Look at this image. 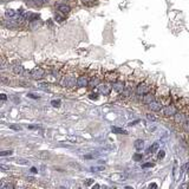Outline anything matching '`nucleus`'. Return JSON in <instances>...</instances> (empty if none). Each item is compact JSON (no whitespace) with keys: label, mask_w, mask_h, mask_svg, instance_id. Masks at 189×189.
Wrapping results in <instances>:
<instances>
[{"label":"nucleus","mask_w":189,"mask_h":189,"mask_svg":"<svg viewBox=\"0 0 189 189\" xmlns=\"http://www.w3.org/2000/svg\"><path fill=\"white\" fill-rule=\"evenodd\" d=\"M79 71H81V67L66 66L64 75H63V77L60 78V81H59L58 83L60 84V86H63L64 89L69 90V91H75L76 86H77Z\"/></svg>","instance_id":"f257e3e1"},{"label":"nucleus","mask_w":189,"mask_h":189,"mask_svg":"<svg viewBox=\"0 0 189 189\" xmlns=\"http://www.w3.org/2000/svg\"><path fill=\"white\" fill-rule=\"evenodd\" d=\"M155 88H157V86H156L155 79H154L153 77L147 76L144 79H142V81L137 84L136 90H135V98H133V100H141V98L143 97L145 93L150 92L151 90H154Z\"/></svg>","instance_id":"f03ea898"},{"label":"nucleus","mask_w":189,"mask_h":189,"mask_svg":"<svg viewBox=\"0 0 189 189\" xmlns=\"http://www.w3.org/2000/svg\"><path fill=\"white\" fill-rule=\"evenodd\" d=\"M92 71H93V69H91V67H81L76 89H85L86 90L89 88Z\"/></svg>","instance_id":"7ed1b4c3"},{"label":"nucleus","mask_w":189,"mask_h":189,"mask_svg":"<svg viewBox=\"0 0 189 189\" xmlns=\"http://www.w3.org/2000/svg\"><path fill=\"white\" fill-rule=\"evenodd\" d=\"M188 118H189V104L187 106H184V108H182L181 110H178L177 114L172 117V118H170V120H171V123L175 125V127L181 128L182 124H183Z\"/></svg>","instance_id":"20e7f679"},{"label":"nucleus","mask_w":189,"mask_h":189,"mask_svg":"<svg viewBox=\"0 0 189 189\" xmlns=\"http://www.w3.org/2000/svg\"><path fill=\"white\" fill-rule=\"evenodd\" d=\"M104 82V73L102 71V69H98V70H94L92 71V75H91V79H90V84H89V89H94L97 88L100 83Z\"/></svg>","instance_id":"39448f33"},{"label":"nucleus","mask_w":189,"mask_h":189,"mask_svg":"<svg viewBox=\"0 0 189 189\" xmlns=\"http://www.w3.org/2000/svg\"><path fill=\"white\" fill-rule=\"evenodd\" d=\"M97 89H98V92H99L100 94H103V96H109V94L111 93L112 90H114V88H112V83L104 81L103 83H100L99 85L97 86Z\"/></svg>","instance_id":"423d86ee"},{"label":"nucleus","mask_w":189,"mask_h":189,"mask_svg":"<svg viewBox=\"0 0 189 189\" xmlns=\"http://www.w3.org/2000/svg\"><path fill=\"white\" fill-rule=\"evenodd\" d=\"M156 99H157V88H155V89L151 90L150 92L145 93L144 96L141 98V102L143 104H145V105H149L151 102H154V100H156Z\"/></svg>","instance_id":"0eeeda50"},{"label":"nucleus","mask_w":189,"mask_h":189,"mask_svg":"<svg viewBox=\"0 0 189 189\" xmlns=\"http://www.w3.org/2000/svg\"><path fill=\"white\" fill-rule=\"evenodd\" d=\"M121 78V75L117 70H111V71H106L104 73V81L106 82H110V83H115L116 81H118Z\"/></svg>","instance_id":"6e6552de"},{"label":"nucleus","mask_w":189,"mask_h":189,"mask_svg":"<svg viewBox=\"0 0 189 189\" xmlns=\"http://www.w3.org/2000/svg\"><path fill=\"white\" fill-rule=\"evenodd\" d=\"M163 106H164V104L162 103V100L156 99V100H154V102H151V103L148 105V108H149V110L153 112H161Z\"/></svg>","instance_id":"1a4fd4ad"},{"label":"nucleus","mask_w":189,"mask_h":189,"mask_svg":"<svg viewBox=\"0 0 189 189\" xmlns=\"http://www.w3.org/2000/svg\"><path fill=\"white\" fill-rule=\"evenodd\" d=\"M112 88H114V91L115 92H117V93H121V92H122L123 90L125 89V82L120 78L118 81H116L115 83H112Z\"/></svg>","instance_id":"9d476101"},{"label":"nucleus","mask_w":189,"mask_h":189,"mask_svg":"<svg viewBox=\"0 0 189 189\" xmlns=\"http://www.w3.org/2000/svg\"><path fill=\"white\" fill-rule=\"evenodd\" d=\"M57 10H58L61 14H64V15H66V14H69L70 12H71V7H70L69 5H66V4H60V5H58L57 6Z\"/></svg>","instance_id":"9b49d317"},{"label":"nucleus","mask_w":189,"mask_h":189,"mask_svg":"<svg viewBox=\"0 0 189 189\" xmlns=\"http://www.w3.org/2000/svg\"><path fill=\"white\" fill-rule=\"evenodd\" d=\"M12 71H13V73L20 76L25 72V69H24V66H22L21 64H14L13 67H12Z\"/></svg>","instance_id":"f8f14e48"},{"label":"nucleus","mask_w":189,"mask_h":189,"mask_svg":"<svg viewBox=\"0 0 189 189\" xmlns=\"http://www.w3.org/2000/svg\"><path fill=\"white\" fill-rule=\"evenodd\" d=\"M133 147L136 148L137 150H141L142 148L144 147V142H143V139H136V141H135V144H133Z\"/></svg>","instance_id":"ddd939ff"},{"label":"nucleus","mask_w":189,"mask_h":189,"mask_svg":"<svg viewBox=\"0 0 189 189\" xmlns=\"http://www.w3.org/2000/svg\"><path fill=\"white\" fill-rule=\"evenodd\" d=\"M180 129H181L182 131H184V132H187V133L189 132V118L183 123V124H182V127H181Z\"/></svg>","instance_id":"4468645a"},{"label":"nucleus","mask_w":189,"mask_h":189,"mask_svg":"<svg viewBox=\"0 0 189 189\" xmlns=\"http://www.w3.org/2000/svg\"><path fill=\"white\" fill-rule=\"evenodd\" d=\"M81 1L85 6H93L94 4L97 3V0H81Z\"/></svg>","instance_id":"2eb2a0df"},{"label":"nucleus","mask_w":189,"mask_h":189,"mask_svg":"<svg viewBox=\"0 0 189 189\" xmlns=\"http://www.w3.org/2000/svg\"><path fill=\"white\" fill-rule=\"evenodd\" d=\"M50 3V0H34V4L37 6H43V5H46V4Z\"/></svg>","instance_id":"dca6fc26"},{"label":"nucleus","mask_w":189,"mask_h":189,"mask_svg":"<svg viewBox=\"0 0 189 189\" xmlns=\"http://www.w3.org/2000/svg\"><path fill=\"white\" fill-rule=\"evenodd\" d=\"M159 149V144L157 143H155V144H153V147L149 148V150H148V153H155L156 150Z\"/></svg>","instance_id":"f3484780"},{"label":"nucleus","mask_w":189,"mask_h":189,"mask_svg":"<svg viewBox=\"0 0 189 189\" xmlns=\"http://www.w3.org/2000/svg\"><path fill=\"white\" fill-rule=\"evenodd\" d=\"M14 15H15L14 10H7L6 11V17H14Z\"/></svg>","instance_id":"a211bd4d"},{"label":"nucleus","mask_w":189,"mask_h":189,"mask_svg":"<svg viewBox=\"0 0 189 189\" xmlns=\"http://www.w3.org/2000/svg\"><path fill=\"white\" fill-rule=\"evenodd\" d=\"M112 131H114V132H117V133H123V135L127 133V131L122 130V129H120V128H112Z\"/></svg>","instance_id":"6ab92c4d"},{"label":"nucleus","mask_w":189,"mask_h":189,"mask_svg":"<svg viewBox=\"0 0 189 189\" xmlns=\"http://www.w3.org/2000/svg\"><path fill=\"white\" fill-rule=\"evenodd\" d=\"M164 156H166V153H164V150L159 151V156H157V157H159V160H162Z\"/></svg>","instance_id":"aec40b11"},{"label":"nucleus","mask_w":189,"mask_h":189,"mask_svg":"<svg viewBox=\"0 0 189 189\" xmlns=\"http://www.w3.org/2000/svg\"><path fill=\"white\" fill-rule=\"evenodd\" d=\"M1 156H7V155H12V151L11 150H6V151H3V153H0Z\"/></svg>","instance_id":"412c9836"},{"label":"nucleus","mask_w":189,"mask_h":189,"mask_svg":"<svg viewBox=\"0 0 189 189\" xmlns=\"http://www.w3.org/2000/svg\"><path fill=\"white\" fill-rule=\"evenodd\" d=\"M133 160H135V161H139V160H142V155H141V154H136V155H133Z\"/></svg>","instance_id":"4be33fe9"},{"label":"nucleus","mask_w":189,"mask_h":189,"mask_svg":"<svg viewBox=\"0 0 189 189\" xmlns=\"http://www.w3.org/2000/svg\"><path fill=\"white\" fill-rule=\"evenodd\" d=\"M147 117H148V120H151V121H156L157 118H156L154 115H151V114H147Z\"/></svg>","instance_id":"5701e85b"},{"label":"nucleus","mask_w":189,"mask_h":189,"mask_svg":"<svg viewBox=\"0 0 189 189\" xmlns=\"http://www.w3.org/2000/svg\"><path fill=\"white\" fill-rule=\"evenodd\" d=\"M54 18H56V20H57V21H59V22H61L63 20H64V17H60L59 14H56V17H54Z\"/></svg>","instance_id":"b1692460"},{"label":"nucleus","mask_w":189,"mask_h":189,"mask_svg":"<svg viewBox=\"0 0 189 189\" xmlns=\"http://www.w3.org/2000/svg\"><path fill=\"white\" fill-rule=\"evenodd\" d=\"M90 98H91V99H97L98 94L97 93H91V94H90Z\"/></svg>","instance_id":"393cba45"},{"label":"nucleus","mask_w":189,"mask_h":189,"mask_svg":"<svg viewBox=\"0 0 189 189\" xmlns=\"http://www.w3.org/2000/svg\"><path fill=\"white\" fill-rule=\"evenodd\" d=\"M154 166V163H145V164H143L142 167L143 168H148V167H153Z\"/></svg>","instance_id":"a878e982"},{"label":"nucleus","mask_w":189,"mask_h":189,"mask_svg":"<svg viewBox=\"0 0 189 189\" xmlns=\"http://www.w3.org/2000/svg\"><path fill=\"white\" fill-rule=\"evenodd\" d=\"M27 96L28 97H31V98H39V96H36V94H33V93H28Z\"/></svg>","instance_id":"bb28decb"},{"label":"nucleus","mask_w":189,"mask_h":189,"mask_svg":"<svg viewBox=\"0 0 189 189\" xmlns=\"http://www.w3.org/2000/svg\"><path fill=\"white\" fill-rule=\"evenodd\" d=\"M11 128L12 129H15V130H20V129H21L20 127H18V125H11Z\"/></svg>","instance_id":"cd10ccee"},{"label":"nucleus","mask_w":189,"mask_h":189,"mask_svg":"<svg viewBox=\"0 0 189 189\" xmlns=\"http://www.w3.org/2000/svg\"><path fill=\"white\" fill-rule=\"evenodd\" d=\"M53 106H59V104H60V102H52Z\"/></svg>","instance_id":"c85d7f7f"},{"label":"nucleus","mask_w":189,"mask_h":189,"mask_svg":"<svg viewBox=\"0 0 189 189\" xmlns=\"http://www.w3.org/2000/svg\"><path fill=\"white\" fill-rule=\"evenodd\" d=\"M40 157H49V154H40Z\"/></svg>","instance_id":"c756f323"},{"label":"nucleus","mask_w":189,"mask_h":189,"mask_svg":"<svg viewBox=\"0 0 189 189\" xmlns=\"http://www.w3.org/2000/svg\"><path fill=\"white\" fill-rule=\"evenodd\" d=\"M6 98H7V97H6V94H5V93H3V94H1V99H3V100H5Z\"/></svg>","instance_id":"7c9ffc66"},{"label":"nucleus","mask_w":189,"mask_h":189,"mask_svg":"<svg viewBox=\"0 0 189 189\" xmlns=\"http://www.w3.org/2000/svg\"><path fill=\"white\" fill-rule=\"evenodd\" d=\"M103 169H104V168H92L93 171H94V170H103Z\"/></svg>","instance_id":"2f4dec72"},{"label":"nucleus","mask_w":189,"mask_h":189,"mask_svg":"<svg viewBox=\"0 0 189 189\" xmlns=\"http://www.w3.org/2000/svg\"><path fill=\"white\" fill-rule=\"evenodd\" d=\"M151 188V187H153V188H156V184H150V186H149Z\"/></svg>","instance_id":"473e14b6"},{"label":"nucleus","mask_w":189,"mask_h":189,"mask_svg":"<svg viewBox=\"0 0 189 189\" xmlns=\"http://www.w3.org/2000/svg\"><path fill=\"white\" fill-rule=\"evenodd\" d=\"M188 138H189V132H188Z\"/></svg>","instance_id":"72a5a7b5"}]
</instances>
